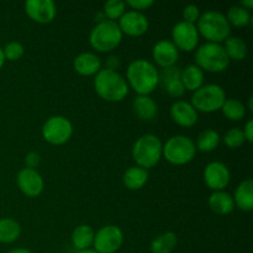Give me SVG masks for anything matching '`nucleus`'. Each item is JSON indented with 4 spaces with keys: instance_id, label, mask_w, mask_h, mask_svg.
Here are the masks:
<instances>
[{
    "instance_id": "nucleus-1",
    "label": "nucleus",
    "mask_w": 253,
    "mask_h": 253,
    "mask_svg": "<svg viewBox=\"0 0 253 253\" xmlns=\"http://www.w3.org/2000/svg\"><path fill=\"white\" fill-rule=\"evenodd\" d=\"M126 82L137 95H150L158 86V71L147 59H135L126 69Z\"/></svg>"
},
{
    "instance_id": "nucleus-2",
    "label": "nucleus",
    "mask_w": 253,
    "mask_h": 253,
    "mask_svg": "<svg viewBox=\"0 0 253 253\" xmlns=\"http://www.w3.org/2000/svg\"><path fill=\"white\" fill-rule=\"evenodd\" d=\"M94 89L101 99L111 103H119L128 95L130 88L126 79L119 72L100 69L94 78Z\"/></svg>"
},
{
    "instance_id": "nucleus-3",
    "label": "nucleus",
    "mask_w": 253,
    "mask_h": 253,
    "mask_svg": "<svg viewBox=\"0 0 253 253\" xmlns=\"http://www.w3.org/2000/svg\"><path fill=\"white\" fill-rule=\"evenodd\" d=\"M199 36H203L207 42L220 43L225 42L231 34V26L226 16L217 10H208L200 15L197 22Z\"/></svg>"
},
{
    "instance_id": "nucleus-4",
    "label": "nucleus",
    "mask_w": 253,
    "mask_h": 253,
    "mask_svg": "<svg viewBox=\"0 0 253 253\" xmlns=\"http://www.w3.org/2000/svg\"><path fill=\"white\" fill-rule=\"evenodd\" d=\"M163 143L158 136L153 133H145L135 141L132 146V160L136 166L150 169L156 167L162 160Z\"/></svg>"
},
{
    "instance_id": "nucleus-5",
    "label": "nucleus",
    "mask_w": 253,
    "mask_h": 253,
    "mask_svg": "<svg viewBox=\"0 0 253 253\" xmlns=\"http://www.w3.org/2000/svg\"><path fill=\"white\" fill-rule=\"evenodd\" d=\"M195 63L203 72L221 73L230 66V59L225 52L224 46L220 43L205 42L199 46L194 54Z\"/></svg>"
},
{
    "instance_id": "nucleus-6",
    "label": "nucleus",
    "mask_w": 253,
    "mask_h": 253,
    "mask_svg": "<svg viewBox=\"0 0 253 253\" xmlns=\"http://www.w3.org/2000/svg\"><path fill=\"white\" fill-rule=\"evenodd\" d=\"M123 32L118 22L104 20L94 26L89 35V43L95 51L106 53L111 52L123 41Z\"/></svg>"
},
{
    "instance_id": "nucleus-7",
    "label": "nucleus",
    "mask_w": 253,
    "mask_h": 253,
    "mask_svg": "<svg viewBox=\"0 0 253 253\" xmlns=\"http://www.w3.org/2000/svg\"><path fill=\"white\" fill-rule=\"evenodd\" d=\"M197 155L195 142L184 135H175L163 145L162 157L173 166H184L194 160Z\"/></svg>"
},
{
    "instance_id": "nucleus-8",
    "label": "nucleus",
    "mask_w": 253,
    "mask_h": 253,
    "mask_svg": "<svg viewBox=\"0 0 253 253\" xmlns=\"http://www.w3.org/2000/svg\"><path fill=\"white\" fill-rule=\"evenodd\" d=\"M226 99V93L221 85L214 83L204 84L193 93L190 104L194 106L198 113L202 111V113L210 114L221 110Z\"/></svg>"
},
{
    "instance_id": "nucleus-9",
    "label": "nucleus",
    "mask_w": 253,
    "mask_h": 253,
    "mask_svg": "<svg viewBox=\"0 0 253 253\" xmlns=\"http://www.w3.org/2000/svg\"><path fill=\"white\" fill-rule=\"evenodd\" d=\"M42 137L53 146H62L71 140L73 135V125L67 118L61 115L47 119L42 126Z\"/></svg>"
},
{
    "instance_id": "nucleus-10",
    "label": "nucleus",
    "mask_w": 253,
    "mask_h": 253,
    "mask_svg": "<svg viewBox=\"0 0 253 253\" xmlns=\"http://www.w3.org/2000/svg\"><path fill=\"white\" fill-rule=\"evenodd\" d=\"M124 244V232L116 225H106L94 235L93 247L98 253H115Z\"/></svg>"
},
{
    "instance_id": "nucleus-11",
    "label": "nucleus",
    "mask_w": 253,
    "mask_h": 253,
    "mask_svg": "<svg viewBox=\"0 0 253 253\" xmlns=\"http://www.w3.org/2000/svg\"><path fill=\"white\" fill-rule=\"evenodd\" d=\"M199 32L195 25L185 21H179L173 26L172 40L178 51L192 52L197 49L199 43Z\"/></svg>"
},
{
    "instance_id": "nucleus-12",
    "label": "nucleus",
    "mask_w": 253,
    "mask_h": 253,
    "mask_svg": "<svg viewBox=\"0 0 253 253\" xmlns=\"http://www.w3.org/2000/svg\"><path fill=\"white\" fill-rule=\"evenodd\" d=\"M203 178L209 189H211L212 192H219L224 190L229 185L231 174L225 163L220 161H212L204 168Z\"/></svg>"
},
{
    "instance_id": "nucleus-13",
    "label": "nucleus",
    "mask_w": 253,
    "mask_h": 253,
    "mask_svg": "<svg viewBox=\"0 0 253 253\" xmlns=\"http://www.w3.org/2000/svg\"><path fill=\"white\" fill-rule=\"evenodd\" d=\"M123 35H127L131 37H140L148 31L150 22L147 16L143 12L128 10L119 19L118 22Z\"/></svg>"
},
{
    "instance_id": "nucleus-14",
    "label": "nucleus",
    "mask_w": 253,
    "mask_h": 253,
    "mask_svg": "<svg viewBox=\"0 0 253 253\" xmlns=\"http://www.w3.org/2000/svg\"><path fill=\"white\" fill-rule=\"evenodd\" d=\"M25 12L32 21L46 25L56 17L57 6L52 0H27L25 2Z\"/></svg>"
},
{
    "instance_id": "nucleus-15",
    "label": "nucleus",
    "mask_w": 253,
    "mask_h": 253,
    "mask_svg": "<svg viewBox=\"0 0 253 253\" xmlns=\"http://www.w3.org/2000/svg\"><path fill=\"white\" fill-rule=\"evenodd\" d=\"M16 184L22 194L29 198H36L43 192L44 182L42 175L32 168H22L16 177Z\"/></svg>"
},
{
    "instance_id": "nucleus-16",
    "label": "nucleus",
    "mask_w": 253,
    "mask_h": 253,
    "mask_svg": "<svg viewBox=\"0 0 253 253\" xmlns=\"http://www.w3.org/2000/svg\"><path fill=\"white\" fill-rule=\"evenodd\" d=\"M170 119L180 127H192L198 123L199 114L195 110L190 101L177 100L169 109Z\"/></svg>"
},
{
    "instance_id": "nucleus-17",
    "label": "nucleus",
    "mask_w": 253,
    "mask_h": 253,
    "mask_svg": "<svg viewBox=\"0 0 253 253\" xmlns=\"http://www.w3.org/2000/svg\"><path fill=\"white\" fill-rule=\"evenodd\" d=\"M152 57L155 63L161 68H169L177 66L179 59V51L170 40H161L153 46Z\"/></svg>"
},
{
    "instance_id": "nucleus-18",
    "label": "nucleus",
    "mask_w": 253,
    "mask_h": 253,
    "mask_svg": "<svg viewBox=\"0 0 253 253\" xmlns=\"http://www.w3.org/2000/svg\"><path fill=\"white\" fill-rule=\"evenodd\" d=\"M73 68L81 76H96L101 69V61L93 52H83L74 58Z\"/></svg>"
},
{
    "instance_id": "nucleus-19",
    "label": "nucleus",
    "mask_w": 253,
    "mask_h": 253,
    "mask_svg": "<svg viewBox=\"0 0 253 253\" xmlns=\"http://www.w3.org/2000/svg\"><path fill=\"white\" fill-rule=\"evenodd\" d=\"M135 115L142 121H152L158 115V105L150 95H137L132 103Z\"/></svg>"
},
{
    "instance_id": "nucleus-20",
    "label": "nucleus",
    "mask_w": 253,
    "mask_h": 253,
    "mask_svg": "<svg viewBox=\"0 0 253 253\" xmlns=\"http://www.w3.org/2000/svg\"><path fill=\"white\" fill-rule=\"evenodd\" d=\"M232 199L235 208L241 211H251L253 209V180L251 178L242 180L237 185Z\"/></svg>"
},
{
    "instance_id": "nucleus-21",
    "label": "nucleus",
    "mask_w": 253,
    "mask_h": 253,
    "mask_svg": "<svg viewBox=\"0 0 253 253\" xmlns=\"http://www.w3.org/2000/svg\"><path fill=\"white\" fill-rule=\"evenodd\" d=\"M210 210L217 215H229L234 211L235 204L232 195L225 190L212 192L208 200Z\"/></svg>"
},
{
    "instance_id": "nucleus-22",
    "label": "nucleus",
    "mask_w": 253,
    "mask_h": 253,
    "mask_svg": "<svg viewBox=\"0 0 253 253\" xmlns=\"http://www.w3.org/2000/svg\"><path fill=\"white\" fill-rule=\"evenodd\" d=\"M180 81L185 90H189L194 93L195 90L204 85L205 76L204 72L197 66V64H188L187 67L182 69L180 73Z\"/></svg>"
},
{
    "instance_id": "nucleus-23",
    "label": "nucleus",
    "mask_w": 253,
    "mask_h": 253,
    "mask_svg": "<svg viewBox=\"0 0 253 253\" xmlns=\"http://www.w3.org/2000/svg\"><path fill=\"white\" fill-rule=\"evenodd\" d=\"M148 170L138 167V166H132L127 168L123 175V182L128 190H140L147 184L148 182Z\"/></svg>"
},
{
    "instance_id": "nucleus-24",
    "label": "nucleus",
    "mask_w": 253,
    "mask_h": 253,
    "mask_svg": "<svg viewBox=\"0 0 253 253\" xmlns=\"http://www.w3.org/2000/svg\"><path fill=\"white\" fill-rule=\"evenodd\" d=\"M94 232L93 227L89 226V225H79L72 232V245L76 250L79 251H84V250H89L93 246L94 241Z\"/></svg>"
},
{
    "instance_id": "nucleus-25",
    "label": "nucleus",
    "mask_w": 253,
    "mask_h": 253,
    "mask_svg": "<svg viewBox=\"0 0 253 253\" xmlns=\"http://www.w3.org/2000/svg\"><path fill=\"white\" fill-rule=\"evenodd\" d=\"M21 235V226L11 217L0 219V244H12Z\"/></svg>"
},
{
    "instance_id": "nucleus-26",
    "label": "nucleus",
    "mask_w": 253,
    "mask_h": 253,
    "mask_svg": "<svg viewBox=\"0 0 253 253\" xmlns=\"http://www.w3.org/2000/svg\"><path fill=\"white\" fill-rule=\"evenodd\" d=\"M178 237L174 232L167 231L158 235L152 240L150 245V250L152 253H172L177 247Z\"/></svg>"
},
{
    "instance_id": "nucleus-27",
    "label": "nucleus",
    "mask_w": 253,
    "mask_h": 253,
    "mask_svg": "<svg viewBox=\"0 0 253 253\" xmlns=\"http://www.w3.org/2000/svg\"><path fill=\"white\" fill-rule=\"evenodd\" d=\"M224 49L226 52L227 57H229L230 61H244L247 57V44L241 37L237 36H230L229 39L225 41Z\"/></svg>"
},
{
    "instance_id": "nucleus-28",
    "label": "nucleus",
    "mask_w": 253,
    "mask_h": 253,
    "mask_svg": "<svg viewBox=\"0 0 253 253\" xmlns=\"http://www.w3.org/2000/svg\"><path fill=\"white\" fill-rule=\"evenodd\" d=\"M220 141H221V137L216 130L207 128L202 131L197 137L195 147H197V151H200V152H212L219 147Z\"/></svg>"
},
{
    "instance_id": "nucleus-29",
    "label": "nucleus",
    "mask_w": 253,
    "mask_h": 253,
    "mask_svg": "<svg viewBox=\"0 0 253 253\" xmlns=\"http://www.w3.org/2000/svg\"><path fill=\"white\" fill-rule=\"evenodd\" d=\"M222 114L230 121H240L246 115V106L239 99H226L221 108Z\"/></svg>"
},
{
    "instance_id": "nucleus-30",
    "label": "nucleus",
    "mask_w": 253,
    "mask_h": 253,
    "mask_svg": "<svg viewBox=\"0 0 253 253\" xmlns=\"http://www.w3.org/2000/svg\"><path fill=\"white\" fill-rule=\"evenodd\" d=\"M225 16H226L230 26L246 27L251 22V12L240 5H234L230 7Z\"/></svg>"
},
{
    "instance_id": "nucleus-31",
    "label": "nucleus",
    "mask_w": 253,
    "mask_h": 253,
    "mask_svg": "<svg viewBox=\"0 0 253 253\" xmlns=\"http://www.w3.org/2000/svg\"><path fill=\"white\" fill-rule=\"evenodd\" d=\"M126 11V4L125 1L121 0H109L104 5L103 14L106 20L116 22V20L120 19Z\"/></svg>"
},
{
    "instance_id": "nucleus-32",
    "label": "nucleus",
    "mask_w": 253,
    "mask_h": 253,
    "mask_svg": "<svg viewBox=\"0 0 253 253\" xmlns=\"http://www.w3.org/2000/svg\"><path fill=\"white\" fill-rule=\"evenodd\" d=\"M245 142H246V140H245L244 132H242L241 128H230L224 135V143L231 150L241 147Z\"/></svg>"
},
{
    "instance_id": "nucleus-33",
    "label": "nucleus",
    "mask_w": 253,
    "mask_h": 253,
    "mask_svg": "<svg viewBox=\"0 0 253 253\" xmlns=\"http://www.w3.org/2000/svg\"><path fill=\"white\" fill-rule=\"evenodd\" d=\"M2 53H4L5 61L15 62L19 61L25 53V48L20 42L17 41H10L5 44V47L2 48Z\"/></svg>"
},
{
    "instance_id": "nucleus-34",
    "label": "nucleus",
    "mask_w": 253,
    "mask_h": 253,
    "mask_svg": "<svg viewBox=\"0 0 253 253\" xmlns=\"http://www.w3.org/2000/svg\"><path fill=\"white\" fill-rule=\"evenodd\" d=\"M161 88H162L163 90L170 96V98H174V99L182 98L185 93V89L184 86H183L180 78H175L173 79V81L167 82V83L162 84Z\"/></svg>"
},
{
    "instance_id": "nucleus-35",
    "label": "nucleus",
    "mask_w": 253,
    "mask_h": 253,
    "mask_svg": "<svg viewBox=\"0 0 253 253\" xmlns=\"http://www.w3.org/2000/svg\"><path fill=\"white\" fill-rule=\"evenodd\" d=\"M182 15H183V19H184L183 21L195 25L198 22V20H199L202 12H200V9L197 6V5L190 4V5H187V6L183 9Z\"/></svg>"
},
{
    "instance_id": "nucleus-36",
    "label": "nucleus",
    "mask_w": 253,
    "mask_h": 253,
    "mask_svg": "<svg viewBox=\"0 0 253 253\" xmlns=\"http://www.w3.org/2000/svg\"><path fill=\"white\" fill-rule=\"evenodd\" d=\"M125 4L126 6H130L131 10L143 12L145 10L150 9L155 2H153V0H127V1H125Z\"/></svg>"
},
{
    "instance_id": "nucleus-37",
    "label": "nucleus",
    "mask_w": 253,
    "mask_h": 253,
    "mask_svg": "<svg viewBox=\"0 0 253 253\" xmlns=\"http://www.w3.org/2000/svg\"><path fill=\"white\" fill-rule=\"evenodd\" d=\"M25 163H26L27 168H32L35 169L36 167H39V165L41 163V156H40L39 152H29L25 157Z\"/></svg>"
},
{
    "instance_id": "nucleus-38",
    "label": "nucleus",
    "mask_w": 253,
    "mask_h": 253,
    "mask_svg": "<svg viewBox=\"0 0 253 253\" xmlns=\"http://www.w3.org/2000/svg\"><path fill=\"white\" fill-rule=\"evenodd\" d=\"M242 132H244L245 140H246L247 142L252 143L253 142V120L247 121L246 125H245V128L242 130Z\"/></svg>"
},
{
    "instance_id": "nucleus-39",
    "label": "nucleus",
    "mask_w": 253,
    "mask_h": 253,
    "mask_svg": "<svg viewBox=\"0 0 253 253\" xmlns=\"http://www.w3.org/2000/svg\"><path fill=\"white\" fill-rule=\"evenodd\" d=\"M119 67H120V59L118 56H110L106 61V69H110V71H116L118 72Z\"/></svg>"
},
{
    "instance_id": "nucleus-40",
    "label": "nucleus",
    "mask_w": 253,
    "mask_h": 253,
    "mask_svg": "<svg viewBox=\"0 0 253 253\" xmlns=\"http://www.w3.org/2000/svg\"><path fill=\"white\" fill-rule=\"evenodd\" d=\"M240 6H242V7H245V9L246 10H251L252 7H253V0H241V1H240Z\"/></svg>"
},
{
    "instance_id": "nucleus-41",
    "label": "nucleus",
    "mask_w": 253,
    "mask_h": 253,
    "mask_svg": "<svg viewBox=\"0 0 253 253\" xmlns=\"http://www.w3.org/2000/svg\"><path fill=\"white\" fill-rule=\"evenodd\" d=\"M7 253H31V251H29V250L26 249H14Z\"/></svg>"
},
{
    "instance_id": "nucleus-42",
    "label": "nucleus",
    "mask_w": 253,
    "mask_h": 253,
    "mask_svg": "<svg viewBox=\"0 0 253 253\" xmlns=\"http://www.w3.org/2000/svg\"><path fill=\"white\" fill-rule=\"evenodd\" d=\"M5 64V57H4V53H2V48L0 47V69L4 67Z\"/></svg>"
},
{
    "instance_id": "nucleus-43",
    "label": "nucleus",
    "mask_w": 253,
    "mask_h": 253,
    "mask_svg": "<svg viewBox=\"0 0 253 253\" xmlns=\"http://www.w3.org/2000/svg\"><path fill=\"white\" fill-rule=\"evenodd\" d=\"M77 253H98V252H95L94 251V250H84V251H79V252H77Z\"/></svg>"
},
{
    "instance_id": "nucleus-44",
    "label": "nucleus",
    "mask_w": 253,
    "mask_h": 253,
    "mask_svg": "<svg viewBox=\"0 0 253 253\" xmlns=\"http://www.w3.org/2000/svg\"><path fill=\"white\" fill-rule=\"evenodd\" d=\"M252 100H253V98L251 96V98H250V100H249V109L250 110H253V105H252Z\"/></svg>"
}]
</instances>
